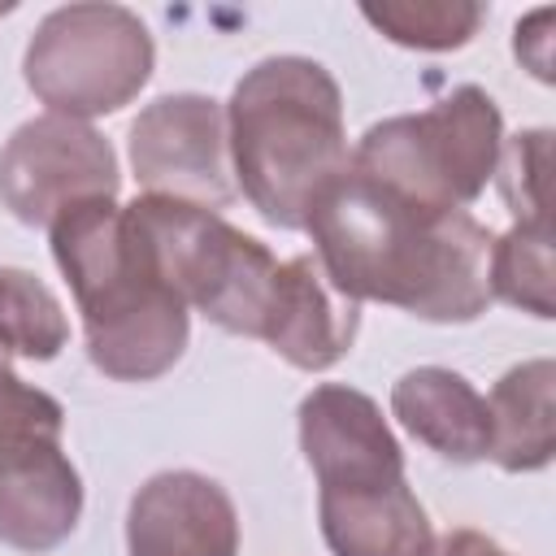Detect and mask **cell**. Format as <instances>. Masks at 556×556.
<instances>
[{
  "label": "cell",
  "instance_id": "obj_1",
  "mask_svg": "<svg viewBox=\"0 0 556 556\" xmlns=\"http://www.w3.org/2000/svg\"><path fill=\"white\" fill-rule=\"evenodd\" d=\"M304 230L330 287L421 321L465 326L486 313L491 230L465 208L417 204L352 165L313 200Z\"/></svg>",
  "mask_w": 556,
  "mask_h": 556
},
{
  "label": "cell",
  "instance_id": "obj_2",
  "mask_svg": "<svg viewBox=\"0 0 556 556\" xmlns=\"http://www.w3.org/2000/svg\"><path fill=\"white\" fill-rule=\"evenodd\" d=\"M56 269L83 313L91 365L113 382L169 374L191 339L182 295L161 278L148 243L117 200H78L48 226Z\"/></svg>",
  "mask_w": 556,
  "mask_h": 556
},
{
  "label": "cell",
  "instance_id": "obj_3",
  "mask_svg": "<svg viewBox=\"0 0 556 556\" xmlns=\"http://www.w3.org/2000/svg\"><path fill=\"white\" fill-rule=\"evenodd\" d=\"M235 191L278 230H304L313 200L348 169L343 91L313 56L256 61L226 100Z\"/></svg>",
  "mask_w": 556,
  "mask_h": 556
},
{
  "label": "cell",
  "instance_id": "obj_4",
  "mask_svg": "<svg viewBox=\"0 0 556 556\" xmlns=\"http://www.w3.org/2000/svg\"><path fill=\"white\" fill-rule=\"evenodd\" d=\"M126 217L187 308L204 313L226 334L261 339L282 269L261 239L243 235L213 208L169 195H135Z\"/></svg>",
  "mask_w": 556,
  "mask_h": 556
},
{
  "label": "cell",
  "instance_id": "obj_5",
  "mask_svg": "<svg viewBox=\"0 0 556 556\" xmlns=\"http://www.w3.org/2000/svg\"><path fill=\"white\" fill-rule=\"evenodd\" d=\"M500 148H504L500 104L482 87L465 83L421 113L374 122L361 135L348 165L417 204L465 208L495 178Z\"/></svg>",
  "mask_w": 556,
  "mask_h": 556
},
{
  "label": "cell",
  "instance_id": "obj_6",
  "mask_svg": "<svg viewBox=\"0 0 556 556\" xmlns=\"http://www.w3.org/2000/svg\"><path fill=\"white\" fill-rule=\"evenodd\" d=\"M156 65L143 17L126 4L52 9L22 56V78L56 117H104L130 104Z\"/></svg>",
  "mask_w": 556,
  "mask_h": 556
},
{
  "label": "cell",
  "instance_id": "obj_7",
  "mask_svg": "<svg viewBox=\"0 0 556 556\" xmlns=\"http://www.w3.org/2000/svg\"><path fill=\"white\" fill-rule=\"evenodd\" d=\"M122 187L117 152L74 117H30L0 148V204L22 226H52L78 200H113Z\"/></svg>",
  "mask_w": 556,
  "mask_h": 556
},
{
  "label": "cell",
  "instance_id": "obj_8",
  "mask_svg": "<svg viewBox=\"0 0 556 556\" xmlns=\"http://www.w3.org/2000/svg\"><path fill=\"white\" fill-rule=\"evenodd\" d=\"M130 165L143 195L226 208L235 200L226 109L200 91L156 96L130 122Z\"/></svg>",
  "mask_w": 556,
  "mask_h": 556
},
{
  "label": "cell",
  "instance_id": "obj_9",
  "mask_svg": "<svg viewBox=\"0 0 556 556\" xmlns=\"http://www.w3.org/2000/svg\"><path fill=\"white\" fill-rule=\"evenodd\" d=\"M300 452L317 478V495L369 491L404 482V447L382 408L343 382H321L300 400Z\"/></svg>",
  "mask_w": 556,
  "mask_h": 556
},
{
  "label": "cell",
  "instance_id": "obj_10",
  "mask_svg": "<svg viewBox=\"0 0 556 556\" xmlns=\"http://www.w3.org/2000/svg\"><path fill=\"white\" fill-rule=\"evenodd\" d=\"M130 556H239V513L222 482L195 469L152 473L126 508Z\"/></svg>",
  "mask_w": 556,
  "mask_h": 556
},
{
  "label": "cell",
  "instance_id": "obj_11",
  "mask_svg": "<svg viewBox=\"0 0 556 556\" xmlns=\"http://www.w3.org/2000/svg\"><path fill=\"white\" fill-rule=\"evenodd\" d=\"M361 330V304L330 287L317 256H291L278 269V295L261 343L304 374H321L348 356Z\"/></svg>",
  "mask_w": 556,
  "mask_h": 556
},
{
  "label": "cell",
  "instance_id": "obj_12",
  "mask_svg": "<svg viewBox=\"0 0 556 556\" xmlns=\"http://www.w3.org/2000/svg\"><path fill=\"white\" fill-rule=\"evenodd\" d=\"M83 517V478L61 439H35L0 456V543L17 552L61 547Z\"/></svg>",
  "mask_w": 556,
  "mask_h": 556
},
{
  "label": "cell",
  "instance_id": "obj_13",
  "mask_svg": "<svg viewBox=\"0 0 556 556\" xmlns=\"http://www.w3.org/2000/svg\"><path fill=\"white\" fill-rule=\"evenodd\" d=\"M395 421L452 465H478L491 452V413L478 387L443 365H417L391 387Z\"/></svg>",
  "mask_w": 556,
  "mask_h": 556
},
{
  "label": "cell",
  "instance_id": "obj_14",
  "mask_svg": "<svg viewBox=\"0 0 556 556\" xmlns=\"http://www.w3.org/2000/svg\"><path fill=\"white\" fill-rule=\"evenodd\" d=\"M317 521L330 556H430L434 526L404 482L317 495Z\"/></svg>",
  "mask_w": 556,
  "mask_h": 556
},
{
  "label": "cell",
  "instance_id": "obj_15",
  "mask_svg": "<svg viewBox=\"0 0 556 556\" xmlns=\"http://www.w3.org/2000/svg\"><path fill=\"white\" fill-rule=\"evenodd\" d=\"M491 413V460L504 473L547 469L556 456V365L534 356L513 365L486 395Z\"/></svg>",
  "mask_w": 556,
  "mask_h": 556
},
{
  "label": "cell",
  "instance_id": "obj_16",
  "mask_svg": "<svg viewBox=\"0 0 556 556\" xmlns=\"http://www.w3.org/2000/svg\"><path fill=\"white\" fill-rule=\"evenodd\" d=\"M486 282H491V300H504L521 313H534L539 321H552L556 317L552 222H513V230L491 239Z\"/></svg>",
  "mask_w": 556,
  "mask_h": 556
},
{
  "label": "cell",
  "instance_id": "obj_17",
  "mask_svg": "<svg viewBox=\"0 0 556 556\" xmlns=\"http://www.w3.org/2000/svg\"><path fill=\"white\" fill-rule=\"evenodd\" d=\"M70 343V321L52 287L17 265H0V352L52 361Z\"/></svg>",
  "mask_w": 556,
  "mask_h": 556
},
{
  "label": "cell",
  "instance_id": "obj_18",
  "mask_svg": "<svg viewBox=\"0 0 556 556\" xmlns=\"http://www.w3.org/2000/svg\"><path fill=\"white\" fill-rule=\"evenodd\" d=\"M361 17L400 48L452 52L478 35L482 4L473 0H382V4H361Z\"/></svg>",
  "mask_w": 556,
  "mask_h": 556
},
{
  "label": "cell",
  "instance_id": "obj_19",
  "mask_svg": "<svg viewBox=\"0 0 556 556\" xmlns=\"http://www.w3.org/2000/svg\"><path fill=\"white\" fill-rule=\"evenodd\" d=\"M547 152H552V130H521L504 139L495 178L508 213L517 222H552L547 217Z\"/></svg>",
  "mask_w": 556,
  "mask_h": 556
},
{
  "label": "cell",
  "instance_id": "obj_20",
  "mask_svg": "<svg viewBox=\"0 0 556 556\" xmlns=\"http://www.w3.org/2000/svg\"><path fill=\"white\" fill-rule=\"evenodd\" d=\"M61 430H65V408L48 391L22 382L0 361V456L35 439H61Z\"/></svg>",
  "mask_w": 556,
  "mask_h": 556
},
{
  "label": "cell",
  "instance_id": "obj_21",
  "mask_svg": "<svg viewBox=\"0 0 556 556\" xmlns=\"http://www.w3.org/2000/svg\"><path fill=\"white\" fill-rule=\"evenodd\" d=\"M547 26H552V9H539L526 22H517V39H513L517 61H526V70L539 83H552V35H547Z\"/></svg>",
  "mask_w": 556,
  "mask_h": 556
},
{
  "label": "cell",
  "instance_id": "obj_22",
  "mask_svg": "<svg viewBox=\"0 0 556 556\" xmlns=\"http://www.w3.org/2000/svg\"><path fill=\"white\" fill-rule=\"evenodd\" d=\"M430 556H513V552H504L491 534L460 526V530H447L443 539H434V552Z\"/></svg>",
  "mask_w": 556,
  "mask_h": 556
},
{
  "label": "cell",
  "instance_id": "obj_23",
  "mask_svg": "<svg viewBox=\"0 0 556 556\" xmlns=\"http://www.w3.org/2000/svg\"><path fill=\"white\" fill-rule=\"evenodd\" d=\"M4 13H13V4H0V17H4Z\"/></svg>",
  "mask_w": 556,
  "mask_h": 556
}]
</instances>
